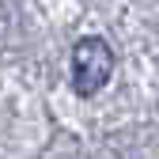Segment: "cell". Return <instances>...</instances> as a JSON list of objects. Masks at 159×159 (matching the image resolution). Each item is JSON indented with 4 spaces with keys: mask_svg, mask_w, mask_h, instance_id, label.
Returning a JSON list of instances; mask_svg holds the SVG:
<instances>
[{
    "mask_svg": "<svg viewBox=\"0 0 159 159\" xmlns=\"http://www.w3.org/2000/svg\"><path fill=\"white\" fill-rule=\"evenodd\" d=\"M114 76V49L106 38H80L72 46V91L80 98H91L98 87H106V80Z\"/></svg>",
    "mask_w": 159,
    "mask_h": 159,
    "instance_id": "1",
    "label": "cell"
}]
</instances>
